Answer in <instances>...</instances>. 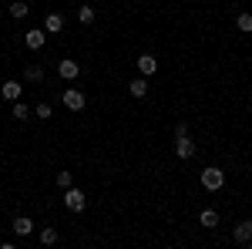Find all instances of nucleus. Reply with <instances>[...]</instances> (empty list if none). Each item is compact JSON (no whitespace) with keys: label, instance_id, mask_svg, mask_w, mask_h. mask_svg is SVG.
<instances>
[{"label":"nucleus","instance_id":"5701e85b","mask_svg":"<svg viewBox=\"0 0 252 249\" xmlns=\"http://www.w3.org/2000/svg\"><path fill=\"white\" fill-rule=\"evenodd\" d=\"M249 246H252V243H249Z\"/></svg>","mask_w":252,"mask_h":249},{"label":"nucleus","instance_id":"dca6fc26","mask_svg":"<svg viewBox=\"0 0 252 249\" xmlns=\"http://www.w3.org/2000/svg\"><path fill=\"white\" fill-rule=\"evenodd\" d=\"M235 27H239L242 34H249L252 31V14H239V17H235Z\"/></svg>","mask_w":252,"mask_h":249},{"label":"nucleus","instance_id":"2eb2a0df","mask_svg":"<svg viewBox=\"0 0 252 249\" xmlns=\"http://www.w3.org/2000/svg\"><path fill=\"white\" fill-rule=\"evenodd\" d=\"M198 222H202L205 229H215V226H219V212H215V209H205L202 215H198Z\"/></svg>","mask_w":252,"mask_h":249},{"label":"nucleus","instance_id":"f03ea898","mask_svg":"<svg viewBox=\"0 0 252 249\" xmlns=\"http://www.w3.org/2000/svg\"><path fill=\"white\" fill-rule=\"evenodd\" d=\"M64 206H67L71 212H84V206H88V195L71 185V189H64Z\"/></svg>","mask_w":252,"mask_h":249},{"label":"nucleus","instance_id":"6ab92c4d","mask_svg":"<svg viewBox=\"0 0 252 249\" xmlns=\"http://www.w3.org/2000/svg\"><path fill=\"white\" fill-rule=\"evenodd\" d=\"M78 20H81V24H94V10H91V7H81Z\"/></svg>","mask_w":252,"mask_h":249},{"label":"nucleus","instance_id":"4468645a","mask_svg":"<svg viewBox=\"0 0 252 249\" xmlns=\"http://www.w3.org/2000/svg\"><path fill=\"white\" fill-rule=\"evenodd\" d=\"M27 14H31V7H27L24 0H14V3H10V17L14 20H24Z\"/></svg>","mask_w":252,"mask_h":249},{"label":"nucleus","instance_id":"39448f33","mask_svg":"<svg viewBox=\"0 0 252 249\" xmlns=\"http://www.w3.org/2000/svg\"><path fill=\"white\" fill-rule=\"evenodd\" d=\"M232 239H235V243H242V246H249V243H252V219H246V222H239V226H235Z\"/></svg>","mask_w":252,"mask_h":249},{"label":"nucleus","instance_id":"0eeeda50","mask_svg":"<svg viewBox=\"0 0 252 249\" xmlns=\"http://www.w3.org/2000/svg\"><path fill=\"white\" fill-rule=\"evenodd\" d=\"M58 74L64 77V81H74V77L81 74V64H78V61H67V58H64L58 64Z\"/></svg>","mask_w":252,"mask_h":249},{"label":"nucleus","instance_id":"1a4fd4ad","mask_svg":"<svg viewBox=\"0 0 252 249\" xmlns=\"http://www.w3.org/2000/svg\"><path fill=\"white\" fill-rule=\"evenodd\" d=\"M44 40H47V37H44V31H37V27L24 34V44H27L31 51H40V47H44Z\"/></svg>","mask_w":252,"mask_h":249},{"label":"nucleus","instance_id":"412c9836","mask_svg":"<svg viewBox=\"0 0 252 249\" xmlns=\"http://www.w3.org/2000/svg\"><path fill=\"white\" fill-rule=\"evenodd\" d=\"M54 182H58L61 189H71V182H74V175H71V172H58V178H54Z\"/></svg>","mask_w":252,"mask_h":249},{"label":"nucleus","instance_id":"9b49d317","mask_svg":"<svg viewBox=\"0 0 252 249\" xmlns=\"http://www.w3.org/2000/svg\"><path fill=\"white\" fill-rule=\"evenodd\" d=\"M14 232H17V236H31V232H34V219L17 215V219H14Z\"/></svg>","mask_w":252,"mask_h":249},{"label":"nucleus","instance_id":"7ed1b4c3","mask_svg":"<svg viewBox=\"0 0 252 249\" xmlns=\"http://www.w3.org/2000/svg\"><path fill=\"white\" fill-rule=\"evenodd\" d=\"M61 101H64V108H67V111H81V108L88 105L84 91H78V88H71V91H61Z\"/></svg>","mask_w":252,"mask_h":249},{"label":"nucleus","instance_id":"a211bd4d","mask_svg":"<svg viewBox=\"0 0 252 249\" xmlns=\"http://www.w3.org/2000/svg\"><path fill=\"white\" fill-rule=\"evenodd\" d=\"M58 239H61L58 229H44V232H40V243H44V246H54Z\"/></svg>","mask_w":252,"mask_h":249},{"label":"nucleus","instance_id":"aec40b11","mask_svg":"<svg viewBox=\"0 0 252 249\" xmlns=\"http://www.w3.org/2000/svg\"><path fill=\"white\" fill-rule=\"evenodd\" d=\"M51 111H54V108H51V105H47V101H40L37 108H34V115H37L40 121H44V118H51Z\"/></svg>","mask_w":252,"mask_h":249},{"label":"nucleus","instance_id":"f8f14e48","mask_svg":"<svg viewBox=\"0 0 252 249\" xmlns=\"http://www.w3.org/2000/svg\"><path fill=\"white\" fill-rule=\"evenodd\" d=\"M128 91H131V98H148V91H152V88H148V81H145V77H138V81H131V84H128Z\"/></svg>","mask_w":252,"mask_h":249},{"label":"nucleus","instance_id":"9d476101","mask_svg":"<svg viewBox=\"0 0 252 249\" xmlns=\"http://www.w3.org/2000/svg\"><path fill=\"white\" fill-rule=\"evenodd\" d=\"M44 31H47V34H61V31H64V17H61V14H47Z\"/></svg>","mask_w":252,"mask_h":249},{"label":"nucleus","instance_id":"423d86ee","mask_svg":"<svg viewBox=\"0 0 252 249\" xmlns=\"http://www.w3.org/2000/svg\"><path fill=\"white\" fill-rule=\"evenodd\" d=\"M135 68H138V71H141L145 77H152V74L158 71V61H155V54H141V58L135 61Z\"/></svg>","mask_w":252,"mask_h":249},{"label":"nucleus","instance_id":"6e6552de","mask_svg":"<svg viewBox=\"0 0 252 249\" xmlns=\"http://www.w3.org/2000/svg\"><path fill=\"white\" fill-rule=\"evenodd\" d=\"M20 91H24V88H20V81H3V88H0V98H3V101H17Z\"/></svg>","mask_w":252,"mask_h":249},{"label":"nucleus","instance_id":"4be33fe9","mask_svg":"<svg viewBox=\"0 0 252 249\" xmlns=\"http://www.w3.org/2000/svg\"><path fill=\"white\" fill-rule=\"evenodd\" d=\"M185 135H189V121H178L175 125V138H185Z\"/></svg>","mask_w":252,"mask_h":249},{"label":"nucleus","instance_id":"20e7f679","mask_svg":"<svg viewBox=\"0 0 252 249\" xmlns=\"http://www.w3.org/2000/svg\"><path fill=\"white\" fill-rule=\"evenodd\" d=\"M195 152H198V145H195L192 135H185V138H175V155H178V158H185V162H189V158H195Z\"/></svg>","mask_w":252,"mask_h":249},{"label":"nucleus","instance_id":"f257e3e1","mask_svg":"<svg viewBox=\"0 0 252 249\" xmlns=\"http://www.w3.org/2000/svg\"><path fill=\"white\" fill-rule=\"evenodd\" d=\"M198 182H202V189H205V192H219V189H225V172L215 169V165H209V169H202Z\"/></svg>","mask_w":252,"mask_h":249},{"label":"nucleus","instance_id":"f3484780","mask_svg":"<svg viewBox=\"0 0 252 249\" xmlns=\"http://www.w3.org/2000/svg\"><path fill=\"white\" fill-rule=\"evenodd\" d=\"M14 118H17V121H27V118H31V108H27L24 101H14Z\"/></svg>","mask_w":252,"mask_h":249},{"label":"nucleus","instance_id":"ddd939ff","mask_svg":"<svg viewBox=\"0 0 252 249\" xmlns=\"http://www.w3.org/2000/svg\"><path fill=\"white\" fill-rule=\"evenodd\" d=\"M24 81H44V68L40 64H24Z\"/></svg>","mask_w":252,"mask_h":249}]
</instances>
